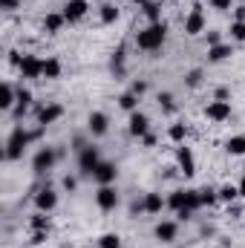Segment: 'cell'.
<instances>
[{
	"mask_svg": "<svg viewBox=\"0 0 245 248\" xmlns=\"http://www.w3.org/2000/svg\"><path fill=\"white\" fill-rule=\"evenodd\" d=\"M141 208H144L147 214H159V211L165 208V199H162V193H147V196H144V202H141Z\"/></svg>",
	"mask_w": 245,
	"mask_h": 248,
	"instance_id": "15",
	"label": "cell"
},
{
	"mask_svg": "<svg viewBox=\"0 0 245 248\" xmlns=\"http://www.w3.org/2000/svg\"><path fill=\"white\" fill-rule=\"evenodd\" d=\"M168 205H170V208H176V211H182V208H184V190H176V193L168 199Z\"/></svg>",
	"mask_w": 245,
	"mask_h": 248,
	"instance_id": "29",
	"label": "cell"
},
{
	"mask_svg": "<svg viewBox=\"0 0 245 248\" xmlns=\"http://www.w3.org/2000/svg\"><path fill=\"white\" fill-rule=\"evenodd\" d=\"M61 116H63L61 104H49V107H44V110L38 113V122H41V127H46V124H55Z\"/></svg>",
	"mask_w": 245,
	"mask_h": 248,
	"instance_id": "12",
	"label": "cell"
},
{
	"mask_svg": "<svg viewBox=\"0 0 245 248\" xmlns=\"http://www.w3.org/2000/svg\"><path fill=\"white\" fill-rule=\"evenodd\" d=\"M32 228H35V231H46V228H49V219H46V217H35V219H32Z\"/></svg>",
	"mask_w": 245,
	"mask_h": 248,
	"instance_id": "34",
	"label": "cell"
},
{
	"mask_svg": "<svg viewBox=\"0 0 245 248\" xmlns=\"http://www.w3.org/2000/svg\"><path fill=\"white\" fill-rule=\"evenodd\" d=\"M122 66H124V49L119 46V49H116V55H113V69H116V72H122Z\"/></svg>",
	"mask_w": 245,
	"mask_h": 248,
	"instance_id": "33",
	"label": "cell"
},
{
	"mask_svg": "<svg viewBox=\"0 0 245 248\" xmlns=\"http://www.w3.org/2000/svg\"><path fill=\"white\" fill-rule=\"evenodd\" d=\"M231 38L234 41H245V23H240V20L231 23Z\"/></svg>",
	"mask_w": 245,
	"mask_h": 248,
	"instance_id": "30",
	"label": "cell"
},
{
	"mask_svg": "<svg viewBox=\"0 0 245 248\" xmlns=\"http://www.w3.org/2000/svg\"><path fill=\"white\" fill-rule=\"evenodd\" d=\"M184 208H187V211L202 208V196H199V190H184Z\"/></svg>",
	"mask_w": 245,
	"mask_h": 248,
	"instance_id": "23",
	"label": "cell"
},
{
	"mask_svg": "<svg viewBox=\"0 0 245 248\" xmlns=\"http://www.w3.org/2000/svg\"><path fill=\"white\" fill-rule=\"evenodd\" d=\"M116 173H119V170H116V165H113V162H101V165L95 168L92 179H95L98 185H113V182H116Z\"/></svg>",
	"mask_w": 245,
	"mask_h": 248,
	"instance_id": "7",
	"label": "cell"
},
{
	"mask_svg": "<svg viewBox=\"0 0 245 248\" xmlns=\"http://www.w3.org/2000/svg\"><path fill=\"white\" fill-rule=\"evenodd\" d=\"M240 196H245V176H243V182H240Z\"/></svg>",
	"mask_w": 245,
	"mask_h": 248,
	"instance_id": "44",
	"label": "cell"
},
{
	"mask_svg": "<svg viewBox=\"0 0 245 248\" xmlns=\"http://www.w3.org/2000/svg\"><path fill=\"white\" fill-rule=\"evenodd\" d=\"M159 104H162L165 110H173V95H170V93H162V95H159Z\"/></svg>",
	"mask_w": 245,
	"mask_h": 248,
	"instance_id": "35",
	"label": "cell"
},
{
	"mask_svg": "<svg viewBox=\"0 0 245 248\" xmlns=\"http://www.w3.org/2000/svg\"><path fill=\"white\" fill-rule=\"evenodd\" d=\"M133 3H138V6H144V3H150V0H133Z\"/></svg>",
	"mask_w": 245,
	"mask_h": 248,
	"instance_id": "45",
	"label": "cell"
},
{
	"mask_svg": "<svg viewBox=\"0 0 245 248\" xmlns=\"http://www.w3.org/2000/svg\"><path fill=\"white\" fill-rule=\"evenodd\" d=\"M116 17H119V9H116V6H104V9H101V20H104V23H113Z\"/></svg>",
	"mask_w": 245,
	"mask_h": 248,
	"instance_id": "28",
	"label": "cell"
},
{
	"mask_svg": "<svg viewBox=\"0 0 245 248\" xmlns=\"http://www.w3.org/2000/svg\"><path fill=\"white\" fill-rule=\"evenodd\" d=\"M63 187H66V190H72V187H75V179H72V176H66V179H63Z\"/></svg>",
	"mask_w": 245,
	"mask_h": 248,
	"instance_id": "42",
	"label": "cell"
},
{
	"mask_svg": "<svg viewBox=\"0 0 245 248\" xmlns=\"http://www.w3.org/2000/svg\"><path fill=\"white\" fill-rule=\"evenodd\" d=\"M237 20H240V23H245V6H240V9H237Z\"/></svg>",
	"mask_w": 245,
	"mask_h": 248,
	"instance_id": "43",
	"label": "cell"
},
{
	"mask_svg": "<svg viewBox=\"0 0 245 248\" xmlns=\"http://www.w3.org/2000/svg\"><path fill=\"white\" fill-rule=\"evenodd\" d=\"M0 6H3L6 12H12V9H17V0H0Z\"/></svg>",
	"mask_w": 245,
	"mask_h": 248,
	"instance_id": "39",
	"label": "cell"
},
{
	"mask_svg": "<svg viewBox=\"0 0 245 248\" xmlns=\"http://www.w3.org/2000/svg\"><path fill=\"white\" fill-rule=\"evenodd\" d=\"M205 29V15H202V6H193V12L184 17V32L187 35H199Z\"/></svg>",
	"mask_w": 245,
	"mask_h": 248,
	"instance_id": "6",
	"label": "cell"
},
{
	"mask_svg": "<svg viewBox=\"0 0 245 248\" xmlns=\"http://www.w3.org/2000/svg\"><path fill=\"white\" fill-rule=\"evenodd\" d=\"M165 35H168V26H165V23H150L147 29L138 32L136 44H138V49H144V52H156V49H162Z\"/></svg>",
	"mask_w": 245,
	"mask_h": 248,
	"instance_id": "1",
	"label": "cell"
},
{
	"mask_svg": "<svg viewBox=\"0 0 245 248\" xmlns=\"http://www.w3.org/2000/svg\"><path fill=\"white\" fill-rule=\"evenodd\" d=\"M35 205H38V211H52L58 205V193L52 187H44V190L35 193Z\"/></svg>",
	"mask_w": 245,
	"mask_h": 248,
	"instance_id": "9",
	"label": "cell"
},
{
	"mask_svg": "<svg viewBox=\"0 0 245 248\" xmlns=\"http://www.w3.org/2000/svg\"><path fill=\"white\" fill-rule=\"evenodd\" d=\"M237 196H240V187H231V185H225L222 190H219V199H222V202H234Z\"/></svg>",
	"mask_w": 245,
	"mask_h": 248,
	"instance_id": "27",
	"label": "cell"
},
{
	"mask_svg": "<svg viewBox=\"0 0 245 248\" xmlns=\"http://www.w3.org/2000/svg\"><path fill=\"white\" fill-rule=\"evenodd\" d=\"M184 136H187V127H184V124H173V127H170V139H173V141H182Z\"/></svg>",
	"mask_w": 245,
	"mask_h": 248,
	"instance_id": "31",
	"label": "cell"
},
{
	"mask_svg": "<svg viewBox=\"0 0 245 248\" xmlns=\"http://www.w3.org/2000/svg\"><path fill=\"white\" fill-rule=\"evenodd\" d=\"M61 75V61L58 58H46L44 61V78H58Z\"/></svg>",
	"mask_w": 245,
	"mask_h": 248,
	"instance_id": "20",
	"label": "cell"
},
{
	"mask_svg": "<svg viewBox=\"0 0 245 248\" xmlns=\"http://www.w3.org/2000/svg\"><path fill=\"white\" fill-rule=\"evenodd\" d=\"M32 243H46V231H35V237H32Z\"/></svg>",
	"mask_w": 245,
	"mask_h": 248,
	"instance_id": "41",
	"label": "cell"
},
{
	"mask_svg": "<svg viewBox=\"0 0 245 248\" xmlns=\"http://www.w3.org/2000/svg\"><path fill=\"white\" fill-rule=\"evenodd\" d=\"M66 20L63 15H46V20H44V26H46V32H58L61 29V23Z\"/></svg>",
	"mask_w": 245,
	"mask_h": 248,
	"instance_id": "25",
	"label": "cell"
},
{
	"mask_svg": "<svg viewBox=\"0 0 245 248\" xmlns=\"http://www.w3.org/2000/svg\"><path fill=\"white\" fill-rule=\"evenodd\" d=\"M176 159H179V165H182V173H184V176H193V173H196V165H193V153H190L187 147H179Z\"/></svg>",
	"mask_w": 245,
	"mask_h": 248,
	"instance_id": "13",
	"label": "cell"
},
{
	"mask_svg": "<svg viewBox=\"0 0 245 248\" xmlns=\"http://www.w3.org/2000/svg\"><path fill=\"white\" fill-rule=\"evenodd\" d=\"M107 116H104V113H92V116H90V133H92V136H104V133H107Z\"/></svg>",
	"mask_w": 245,
	"mask_h": 248,
	"instance_id": "17",
	"label": "cell"
},
{
	"mask_svg": "<svg viewBox=\"0 0 245 248\" xmlns=\"http://www.w3.org/2000/svg\"><path fill=\"white\" fill-rule=\"evenodd\" d=\"M199 196H202V205H214L219 193H214V190H208V187H205V190H199Z\"/></svg>",
	"mask_w": 245,
	"mask_h": 248,
	"instance_id": "32",
	"label": "cell"
},
{
	"mask_svg": "<svg viewBox=\"0 0 245 248\" xmlns=\"http://www.w3.org/2000/svg\"><path fill=\"white\" fill-rule=\"evenodd\" d=\"M98 246L101 248H122V240H119L116 234H104V237L98 240Z\"/></svg>",
	"mask_w": 245,
	"mask_h": 248,
	"instance_id": "26",
	"label": "cell"
},
{
	"mask_svg": "<svg viewBox=\"0 0 245 248\" xmlns=\"http://www.w3.org/2000/svg\"><path fill=\"white\" fill-rule=\"evenodd\" d=\"M147 116H144V113H133V116H130V133H133V136H147Z\"/></svg>",
	"mask_w": 245,
	"mask_h": 248,
	"instance_id": "14",
	"label": "cell"
},
{
	"mask_svg": "<svg viewBox=\"0 0 245 248\" xmlns=\"http://www.w3.org/2000/svg\"><path fill=\"white\" fill-rule=\"evenodd\" d=\"M101 165V156H98V147H84L81 153H78V168H81V173L84 176H92L95 173V168Z\"/></svg>",
	"mask_w": 245,
	"mask_h": 248,
	"instance_id": "3",
	"label": "cell"
},
{
	"mask_svg": "<svg viewBox=\"0 0 245 248\" xmlns=\"http://www.w3.org/2000/svg\"><path fill=\"white\" fill-rule=\"evenodd\" d=\"M119 104H122L124 110L136 113V107H138V95H136V93H124L122 98H119Z\"/></svg>",
	"mask_w": 245,
	"mask_h": 248,
	"instance_id": "24",
	"label": "cell"
},
{
	"mask_svg": "<svg viewBox=\"0 0 245 248\" xmlns=\"http://www.w3.org/2000/svg\"><path fill=\"white\" fill-rule=\"evenodd\" d=\"M208 44L216 46V44H219V32H208Z\"/></svg>",
	"mask_w": 245,
	"mask_h": 248,
	"instance_id": "40",
	"label": "cell"
},
{
	"mask_svg": "<svg viewBox=\"0 0 245 248\" xmlns=\"http://www.w3.org/2000/svg\"><path fill=\"white\" fill-rule=\"evenodd\" d=\"M199 81H202V72H199V69H193V72L187 75V84H190V87H196Z\"/></svg>",
	"mask_w": 245,
	"mask_h": 248,
	"instance_id": "36",
	"label": "cell"
},
{
	"mask_svg": "<svg viewBox=\"0 0 245 248\" xmlns=\"http://www.w3.org/2000/svg\"><path fill=\"white\" fill-rule=\"evenodd\" d=\"M87 15V0H69L66 6H63V17L72 23V20H81Z\"/></svg>",
	"mask_w": 245,
	"mask_h": 248,
	"instance_id": "11",
	"label": "cell"
},
{
	"mask_svg": "<svg viewBox=\"0 0 245 248\" xmlns=\"http://www.w3.org/2000/svg\"><path fill=\"white\" fill-rule=\"evenodd\" d=\"M156 237L162 243H173L176 240V222H159L156 225Z\"/></svg>",
	"mask_w": 245,
	"mask_h": 248,
	"instance_id": "16",
	"label": "cell"
},
{
	"mask_svg": "<svg viewBox=\"0 0 245 248\" xmlns=\"http://www.w3.org/2000/svg\"><path fill=\"white\" fill-rule=\"evenodd\" d=\"M144 90H147V84H144V81H136V84H133V90H130V93H136V95H141V93H144Z\"/></svg>",
	"mask_w": 245,
	"mask_h": 248,
	"instance_id": "38",
	"label": "cell"
},
{
	"mask_svg": "<svg viewBox=\"0 0 245 248\" xmlns=\"http://www.w3.org/2000/svg\"><path fill=\"white\" fill-rule=\"evenodd\" d=\"M95 199H98V208H104V211H113L119 205V193H116L113 185H101L98 193H95Z\"/></svg>",
	"mask_w": 245,
	"mask_h": 248,
	"instance_id": "5",
	"label": "cell"
},
{
	"mask_svg": "<svg viewBox=\"0 0 245 248\" xmlns=\"http://www.w3.org/2000/svg\"><path fill=\"white\" fill-rule=\"evenodd\" d=\"M35 139V133H26L23 127H15L12 130V136H9V141H6V159H20L23 156V150H26V144Z\"/></svg>",
	"mask_w": 245,
	"mask_h": 248,
	"instance_id": "2",
	"label": "cell"
},
{
	"mask_svg": "<svg viewBox=\"0 0 245 248\" xmlns=\"http://www.w3.org/2000/svg\"><path fill=\"white\" fill-rule=\"evenodd\" d=\"M228 55H231V46H225V44H216V46L208 49V58L211 61H225Z\"/></svg>",
	"mask_w": 245,
	"mask_h": 248,
	"instance_id": "19",
	"label": "cell"
},
{
	"mask_svg": "<svg viewBox=\"0 0 245 248\" xmlns=\"http://www.w3.org/2000/svg\"><path fill=\"white\" fill-rule=\"evenodd\" d=\"M141 9H144V15H147L153 23H162V20H159V17H162V3H153V0H150V3H144Z\"/></svg>",
	"mask_w": 245,
	"mask_h": 248,
	"instance_id": "22",
	"label": "cell"
},
{
	"mask_svg": "<svg viewBox=\"0 0 245 248\" xmlns=\"http://www.w3.org/2000/svg\"><path fill=\"white\" fill-rule=\"evenodd\" d=\"M211 6L219 9V12H225V9H231V0H211Z\"/></svg>",
	"mask_w": 245,
	"mask_h": 248,
	"instance_id": "37",
	"label": "cell"
},
{
	"mask_svg": "<svg viewBox=\"0 0 245 248\" xmlns=\"http://www.w3.org/2000/svg\"><path fill=\"white\" fill-rule=\"evenodd\" d=\"M225 147H228V153H234V156H243V153H245V136H231Z\"/></svg>",
	"mask_w": 245,
	"mask_h": 248,
	"instance_id": "21",
	"label": "cell"
},
{
	"mask_svg": "<svg viewBox=\"0 0 245 248\" xmlns=\"http://www.w3.org/2000/svg\"><path fill=\"white\" fill-rule=\"evenodd\" d=\"M20 72H23V78H41L44 75V61L35 58V55H23Z\"/></svg>",
	"mask_w": 245,
	"mask_h": 248,
	"instance_id": "8",
	"label": "cell"
},
{
	"mask_svg": "<svg viewBox=\"0 0 245 248\" xmlns=\"http://www.w3.org/2000/svg\"><path fill=\"white\" fill-rule=\"evenodd\" d=\"M58 150H52V147H41L38 153H35V159H32V170L35 173H46V170H52V165L58 162Z\"/></svg>",
	"mask_w": 245,
	"mask_h": 248,
	"instance_id": "4",
	"label": "cell"
},
{
	"mask_svg": "<svg viewBox=\"0 0 245 248\" xmlns=\"http://www.w3.org/2000/svg\"><path fill=\"white\" fill-rule=\"evenodd\" d=\"M205 113H208V119H214V122H225V119L231 116V104H228V101H211Z\"/></svg>",
	"mask_w": 245,
	"mask_h": 248,
	"instance_id": "10",
	"label": "cell"
},
{
	"mask_svg": "<svg viewBox=\"0 0 245 248\" xmlns=\"http://www.w3.org/2000/svg\"><path fill=\"white\" fill-rule=\"evenodd\" d=\"M15 101H17V93L12 90V84H3L0 87V110H12Z\"/></svg>",
	"mask_w": 245,
	"mask_h": 248,
	"instance_id": "18",
	"label": "cell"
}]
</instances>
